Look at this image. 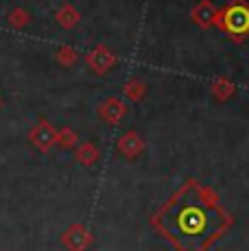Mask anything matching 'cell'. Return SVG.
<instances>
[{"label": "cell", "instance_id": "obj_2", "mask_svg": "<svg viewBox=\"0 0 249 251\" xmlns=\"http://www.w3.org/2000/svg\"><path fill=\"white\" fill-rule=\"evenodd\" d=\"M217 28L234 44H243L249 37V0H229L217 13Z\"/></svg>", "mask_w": 249, "mask_h": 251}, {"label": "cell", "instance_id": "obj_9", "mask_svg": "<svg viewBox=\"0 0 249 251\" xmlns=\"http://www.w3.org/2000/svg\"><path fill=\"white\" fill-rule=\"evenodd\" d=\"M210 94L214 100L219 103H227L234 94H236V83H234L229 76H217V79L210 83Z\"/></svg>", "mask_w": 249, "mask_h": 251}, {"label": "cell", "instance_id": "obj_3", "mask_svg": "<svg viewBox=\"0 0 249 251\" xmlns=\"http://www.w3.org/2000/svg\"><path fill=\"white\" fill-rule=\"evenodd\" d=\"M83 59H85V66H88L94 75L103 76V75H107L114 66H116L118 57L107 44H97L94 48H90V50L85 52Z\"/></svg>", "mask_w": 249, "mask_h": 251}, {"label": "cell", "instance_id": "obj_1", "mask_svg": "<svg viewBox=\"0 0 249 251\" xmlns=\"http://www.w3.org/2000/svg\"><path fill=\"white\" fill-rule=\"evenodd\" d=\"M151 225L177 251H208L229 229L232 216L212 188L188 179L151 216Z\"/></svg>", "mask_w": 249, "mask_h": 251}, {"label": "cell", "instance_id": "obj_12", "mask_svg": "<svg viewBox=\"0 0 249 251\" xmlns=\"http://www.w3.org/2000/svg\"><path fill=\"white\" fill-rule=\"evenodd\" d=\"M123 96L129 103H140L147 96V83L142 79H138V76H131V79L123 85Z\"/></svg>", "mask_w": 249, "mask_h": 251}, {"label": "cell", "instance_id": "obj_4", "mask_svg": "<svg viewBox=\"0 0 249 251\" xmlns=\"http://www.w3.org/2000/svg\"><path fill=\"white\" fill-rule=\"evenodd\" d=\"M94 243V236L85 225L73 223L68 229L61 234V245L68 251H88Z\"/></svg>", "mask_w": 249, "mask_h": 251}, {"label": "cell", "instance_id": "obj_5", "mask_svg": "<svg viewBox=\"0 0 249 251\" xmlns=\"http://www.w3.org/2000/svg\"><path fill=\"white\" fill-rule=\"evenodd\" d=\"M55 140H57V129L44 118L37 120V125L28 131V142L42 153H49L55 147Z\"/></svg>", "mask_w": 249, "mask_h": 251}, {"label": "cell", "instance_id": "obj_7", "mask_svg": "<svg viewBox=\"0 0 249 251\" xmlns=\"http://www.w3.org/2000/svg\"><path fill=\"white\" fill-rule=\"evenodd\" d=\"M145 147H147L145 138H142L138 131H133V129H127V131L116 140L118 153H121L123 157H127V160H136V157H140V153L145 151Z\"/></svg>", "mask_w": 249, "mask_h": 251}, {"label": "cell", "instance_id": "obj_13", "mask_svg": "<svg viewBox=\"0 0 249 251\" xmlns=\"http://www.w3.org/2000/svg\"><path fill=\"white\" fill-rule=\"evenodd\" d=\"M55 59H57V64L64 66V68H73L76 61H79V52H76L70 44H64V46L57 48Z\"/></svg>", "mask_w": 249, "mask_h": 251}, {"label": "cell", "instance_id": "obj_6", "mask_svg": "<svg viewBox=\"0 0 249 251\" xmlns=\"http://www.w3.org/2000/svg\"><path fill=\"white\" fill-rule=\"evenodd\" d=\"M217 13H219V7L212 2V0H199L193 9H190V20H193L195 26L203 28H212L217 24Z\"/></svg>", "mask_w": 249, "mask_h": 251}, {"label": "cell", "instance_id": "obj_11", "mask_svg": "<svg viewBox=\"0 0 249 251\" xmlns=\"http://www.w3.org/2000/svg\"><path fill=\"white\" fill-rule=\"evenodd\" d=\"M55 20H57V24H59L61 28H66V31H70V28H75L76 24L81 22V13H79V9H76L75 4L66 2V4H61V7L57 9V13H55Z\"/></svg>", "mask_w": 249, "mask_h": 251}, {"label": "cell", "instance_id": "obj_8", "mask_svg": "<svg viewBox=\"0 0 249 251\" xmlns=\"http://www.w3.org/2000/svg\"><path fill=\"white\" fill-rule=\"evenodd\" d=\"M127 116V105L121 96H109L99 105V118L107 125H118Z\"/></svg>", "mask_w": 249, "mask_h": 251}, {"label": "cell", "instance_id": "obj_10", "mask_svg": "<svg viewBox=\"0 0 249 251\" xmlns=\"http://www.w3.org/2000/svg\"><path fill=\"white\" fill-rule=\"evenodd\" d=\"M75 160L81 164V166H94L99 160H100V149L97 147L94 142H90V140H85V142H81L79 147L75 149Z\"/></svg>", "mask_w": 249, "mask_h": 251}, {"label": "cell", "instance_id": "obj_15", "mask_svg": "<svg viewBox=\"0 0 249 251\" xmlns=\"http://www.w3.org/2000/svg\"><path fill=\"white\" fill-rule=\"evenodd\" d=\"M7 20H9V24H11L13 28H25L26 24L31 22V13H28L26 9H22V7H16V9L9 11Z\"/></svg>", "mask_w": 249, "mask_h": 251}, {"label": "cell", "instance_id": "obj_14", "mask_svg": "<svg viewBox=\"0 0 249 251\" xmlns=\"http://www.w3.org/2000/svg\"><path fill=\"white\" fill-rule=\"evenodd\" d=\"M55 144H59L61 149H75L76 144H79V133L75 131L73 127H61L59 131H57V140H55Z\"/></svg>", "mask_w": 249, "mask_h": 251}]
</instances>
